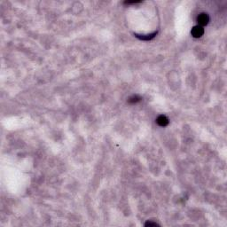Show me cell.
Here are the masks:
<instances>
[{
	"label": "cell",
	"mask_w": 227,
	"mask_h": 227,
	"mask_svg": "<svg viewBox=\"0 0 227 227\" xmlns=\"http://www.w3.org/2000/svg\"><path fill=\"white\" fill-rule=\"evenodd\" d=\"M209 16L206 13H201L198 16V22H199L200 26L206 25L209 22Z\"/></svg>",
	"instance_id": "7a4b0ae2"
},
{
	"label": "cell",
	"mask_w": 227,
	"mask_h": 227,
	"mask_svg": "<svg viewBox=\"0 0 227 227\" xmlns=\"http://www.w3.org/2000/svg\"><path fill=\"white\" fill-rule=\"evenodd\" d=\"M203 33H204V30H203L202 27L200 26V25L199 26H195L193 29V30H192V35L194 37H201L203 35Z\"/></svg>",
	"instance_id": "6da1fadb"
},
{
	"label": "cell",
	"mask_w": 227,
	"mask_h": 227,
	"mask_svg": "<svg viewBox=\"0 0 227 227\" xmlns=\"http://www.w3.org/2000/svg\"><path fill=\"white\" fill-rule=\"evenodd\" d=\"M157 123L160 125V126H166L168 123H169V120L166 116L164 115H160L158 118H157Z\"/></svg>",
	"instance_id": "3957f363"
}]
</instances>
